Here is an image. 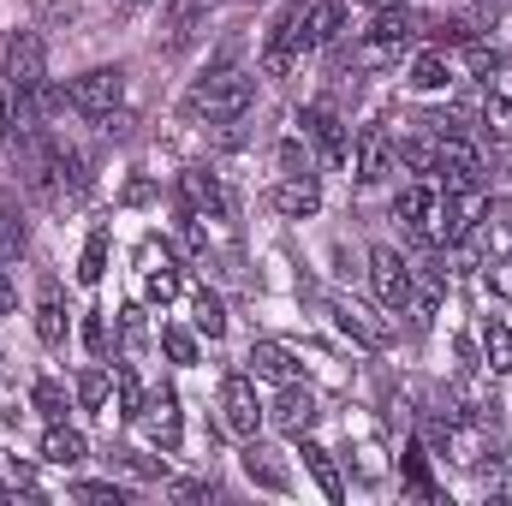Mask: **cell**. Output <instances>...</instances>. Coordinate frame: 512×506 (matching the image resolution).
<instances>
[{
  "instance_id": "obj_49",
  "label": "cell",
  "mask_w": 512,
  "mask_h": 506,
  "mask_svg": "<svg viewBox=\"0 0 512 506\" xmlns=\"http://www.w3.org/2000/svg\"><path fill=\"white\" fill-rule=\"evenodd\" d=\"M131 6H149V0H131Z\"/></svg>"
},
{
  "instance_id": "obj_44",
  "label": "cell",
  "mask_w": 512,
  "mask_h": 506,
  "mask_svg": "<svg viewBox=\"0 0 512 506\" xmlns=\"http://www.w3.org/2000/svg\"><path fill=\"white\" fill-rule=\"evenodd\" d=\"M489 221H495V227H507V233H512V203H507V197H501V203H489Z\"/></svg>"
},
{
  "instance_id": "obj_38",
  "label": "cell",
  "mask_w": 512,
  "mask_h": 506,
  "mask_svg": "<svg viewBox=\"0 0 512 506\" xmlns=\"http://www.w3.org/2000/svg\"><path fill=\"white\" fill-rule=\"evenodd\" d=\"M84 352L90 358H108V322H102V310L84 316Z\"/></svg>"
},
{
  "instance_id": "obj_21",
  "label": "cell",
  "mask_w": 512,
  "mask_h": 506,
  "mask_svg": "<svg viewBox=\"0 0 512 506\" xmlns=\"http://www.w3.org/2000/svg\"><path fill=\"white\" fill-rule=\"evenodd\" d=\"M340 18H346V12H340V0L310 6V12H304V48H310V54H316V48H328V42L340 36Z\"/></svg>"
},
{
  "instance_id": "obj_14",
  "label": "cell",
  "mask_w": 512,
  "mask_h": 506,
  "mask_svg": "<svg viewBox=\"0 0 512 506\" xmlns=\"http://www.w3.org/2000/svg\"><path fill=\"white\" fill-rule=\"evenodd\" d=\"M215 6H221V0H173V6H167V42H173V48H191V42L203 36V24H209Z\"/></svg>"
},
{
  "instance_id": "obj_10",
  "label": "cell",
  "mask_w": 512,
  "mask_h": 506,
  "mask_svg": "<svg viewBox=\"0 0 512 506\" xmlns=\"http://www.w3.org/2000/svg\"><path fill=\"white\" fill-rule=\"evenodd\" d=\"M221 423H227L233 435H245V441L262 429V405H256L251 376H227L221 381Z\"/></svg>"
},
{
  "instance_id": "obj_22",
  "label": "cell",
  "mask_w": 512,
  "mask_h": 506,
  "mask_svg": "<svg viewBox=\"0 0 512 506\" xmlns=\"http://www.w3.org/2000/svg\"><path fill=\"white\" fill-rule=\"evenodd\" d=\"M90 447H84V435L78 429H66V423H48V435H42V459L48 465H78Z\"/></svg>"
},
{
  "instance_id": "obj_1",
  "label": "cell",
  "mask_w": 512,
  "mask_h": 506,
  "mask_svg": "<svg viewBox=\"0 0 512 506\" xmlns=\"http://www.w3.org/2000/svg\"><path fill=\"white\" fill-rule=\"evenodd\" d=\"M6 96H12V126L42 131V96H48V54H42V36L18 30L6 42Z\"/></svg>"
},
{
  "instance_id": "obj_33",
  "label": "cell",
  "mask_w": 512,
  "mask_h": 506,
  "mask_svg": "<svg viewBox=\"0 0 512 506\" xmlns=\"http://www.w3.org/2000/svg\"><path fill=\"white\" fill-rule=\"evenodd\" d=\"M405 483H411L417 501H441L435 483H429V453H423V447H405Z\"/></svg>"
},
{
  "instance_id": "obj_12",
  "label": "cell",
  "mask_w": 512,
  "mask_h": 506,
  "mask_svg": "<svg viewBox=\"0 0 512 506\" xmlns=\"http://www.w3.org/2000/svg\"><path fill=\"white\" fill-rule=\"evenodd\" d=\"M286 221H304V215H316L322 209V185L310 179V173H286L280 185H274V197H268Z\"/></svg>"
},
{
  "instance_id": "obj_30",
  "label": "cell",
  "mask_w": 512,
  "mask_h": 506,
  "mask_svg": "<svg viewBox=\"0 0 512 506\" xmlns=\"http://www.w3.org/2000/svg\"><path fill=\"white\" fill-rule=\"evenodd\" d=\"M143 268H149V274H143L149 304H173V298H179V268H173L167 256H161V268H155V262H143Z\"/></svg>"
},
{
  "instance_id": "obj_23",
  "label": "cell",
  "mask_w": 512,
  "mask_h": 506,
  "mask_svg": "<svg viewBox=\"0 0 512 506\" xmlns=\"http://www.w3.org/2000/svg\"><path fill=\"white\" fill-rule=\"evenodd\" d=\"M245 471H251V483L274 489V495H286V489H292V477L274 465V453H268V447H256V435H251V447H245Z\"/></svg>"
},
{
  "instance_id": "obj_36",
  "label": "cell",
  "mask_w": 512,
  "mask_h": 506,
  "mask_svg": "<svg viewBox=\"0 0 512 506\" xmlns=\"http://www.w3.org/2000/svg\"><path fill=\"white\" fill-rule=\"evenodd\" d=\"M483 126L495 143H512V96H489L483 102Z\"/></svg>"
},
{
  "instance_id": "obj_47",
  "label": "cell",
  "mask_w": 512,
  "mask_h": 506,
  "mask_svg": "<svg viewBox=\"0 0 512 506\" xmlns=\"http://www.w3.org/2000/svg\"><path fill=\"white\" fill-rule=\"evenodd\" d=\"M370 6H405V0H370Z\"/></svg>"
},
{
  "instance_id": "obj_8",
  "label": "cell",
  "mask_w": 512,
  "mask_h": 506,
  "mask_svg": "<svg viewBox=\"0 0 512 506\" xmlns=\"http://www.w3.org/2000/svg\"><path fill=\"white\" fill-rule=\"evenodd\" d=\"M423 30H429V18H417V12H405V6H376L370 48H376V54H399V48H411Z\"/></svg>"
},
{
  "instance_id": "obj_26",
  "label": "cell",
  "mask_w": 512,
  "mask_h": 506,
  "mask_svg": "<svg viewBox=\"0 0 512 506\" xmlns=\"http://www.w3.org/2000/svg\"><path fill=\"white\" fill-rule=\"evenodd\" d=\"M429 203H435V185H423V179H417V185H405V191L393 197V215L417 233V227H423V215H429Z\"/></svg>"
},
{
  "instance_id": "obj_46",
  "label": "cell",
  "mask_w": 512,
  "mask_h": 506,
  "mask_svg": "<svg viewBox=\"0 0 512 506\" xmlns=\"http://www.w3.org/2000/svg\"><path fill=\"white\" fill-rule=\"evenodd\" d=\"M0 310H12V286H6V274H0Z\"/></svg>"
},
{
  "instance_id": "obj_6",
  "label": "cell",
  "mask_w": 512,
  "mask_h": 506,
  "mask_svg": "<svg viewBox=\"0 0 512 506\" xmlns=\"http://www.w3.org/2000/svg\"><path fill=\"white\" fill-rule=\"evenodd\" d=\"M352 173H358V185H382L387 173H393V161H399V149H393V137L387 126H364L358 131V143H352Z\"/></svg>"
},
{
  "instance_id": "obj_3",
  "label": "cell",
  "mask_w": 512,
  "mask_h": 506,
  "mask_svg": "<svg viewBox=\"0 0 512 506\" xmlns=\"http://www.w3.org/2000/svg\"><path fill=\"white\" fill-rule=\"evenodd\" d=\"M120 96H126V72H120V66H96V72L72 78V90H66V102H72L84 120H108V114H120Z\"/></svg>"
},
{
  "instance_id": "obj_39",
  "label": "cell",
  "mask_w": 512,
  "mask_h": 506,
  "mask_svg": "<svg viewBox=\"0 0 512 506\" xmlns=\"http://www.w3.org/2000/svg\"><path fill=\"white\" fill-rule=\"evenodd\" d=\"M489 292L495 298H512V256H495L489 262Z\"/></svg>"
},
{
  "instance_id": "obj_32",
  "label": "cell",
  "mask_w": 512,
  "mask_h": 506,
  "mask_svg": "<svg viewBox=\"0 0 512 506\" xmlns=\"http://www.w3.org/2000/svg\"><path fill=\"white\" fill-rule=\"evenodd\" d=\"M120 346H126V358H137V352L149 346V316H143V304H126V310H120Z\"/></svg>"
},
{
  "instance_id": "obj_5",
  "label": "cell",
  "mask_w": 512,
  "mask_h": 506,
  "mask_svg": "<svg viewBox=\"0 0 512 506\" xmlns=\"http://www.w3.org/2000/svg\"><path fill=\"white\" fill-rule=\"evenodd\" d=\"M298 54H310V48H304V6H286V12L274 18V30H268L262 72H268V78H286V72L298 66Z\"/></svg>"
},
{
  "instance_id": "obj_17",
  "label": "cell",
  "mask_w": 512,
  "mask_h": 506,
  "mask_svg": "<svg viewBox=\"0 0 512 506\" xmlns=\"http://www.w3.org/2000/svg\"><path fill=\"white\" fill-rule=\"evenodd\" d=\"M30 251V227H24V209L12 191H0V262H18Z\"/></svg>"
},
{
  "instance_id": "obj_19",
  "label": "cell",
  "mask_w": 512,
  "mask_h": 506,
  "mask_svg": "<svg viewBox=\"0 0 512 506\" xmlns=\"http://www.w3.org/2000/svg\"><path fill=\"white\" fill-rule=\"evenodd\" d=\"M245 364H251L262 381H280V387H286V381H298V358H292L286 346H274V340H256Z\"/></svg>"
},
{
  "instance_id": "obj_25",
  "label": "cell",
  "mask_w": 512,
  "mask_h": 506,
  "mask_svg": "<svg viewBox=\"0 0 512 506\" xmlns=\"http://www.w3.org/2000/svg\"><path fill=\"white\" fill-rule=\"evenodd\" d=\"M447 84H453V72H447V54L441 48H429V54L411 60V90H447Z\"/></svg>"
},
{
  "instance_id": "obj_37",
  "label": "cell",
  "mask_w": 512,
  "mask_h": 506,
  "mask_svg": "<svg viewBox=\"0 0 512 506\" xmlns=\"http://www.w3.org/2000/svg\"><path fill=\"white\" fill-rule=\"evenodd\" d=\"M161 352H167L173 364H197V340H191L185 328H161Z\"/></svg>"
},
{
  "instance_id": "obj_29",
  "label": "cell",
  "mask_w": 512,
  "mask_h": 506,
  "mask_svg": "<svg viewBox=\"0 0 512 506\" xmlns=\"http://www.w3.org/2000/svg\"><path fill=\"white\" fill-rule=\"evenodd\" d=\"M108 274V227H96L90 239H84V256H78V280L84 286H96Z\"/></svg>"
},
{
  "instance_id": "obj_42",
  "label": "cell",
  "mask_w": 512,
  "mask_h": 506,
  "mask_svg": "<svg viewBox=\"0 0 512 506\" xmlns=\"http://www.w3.org/2000/svg\"><path fill=\"white\" fill-rule=\"evenodd\" d=\"M173 495H179V501H203V495H215V483H179Z\"/></svg>"
},
{
  "instance_id": "obj_27",
  "label": "cell",
  "mask_w": 512,
  "mask_h": 506,
  "mask_svg": "<svg viewBox=\"0 0 512 506\" xmlns=\"http://www.w3.org/2000/svg\"><path fill=\"white\" fill-rule=\"evenodd\" d=\"M483 358H489L495 376H512V328H501L495 316L483 322Z\"/></svg>"
},
{
  "instance_id": "obj_35",
  "label": "cell",
  "mask_w": 512,
  "mask_h": 506,
  "mask_svg": "<svg viewBox=\"0 0 512 506\" xmlns=\"http://www.w3.org/2000/svg\"><path fill=\"white\" fill-rule=\"evenodd\" d=\"M78 405H84V411H102V405H108V370H102V364H90V370L78 376Z\"/></svg>"
},
{
  "instance_id": "obj_34",
  "label": "cell",
  "mask_w": 512,
  "mask_h": 506,
  "mask_svg": "<svg viewBox=\"0 0 512 506\" xmlns=\"http://www.w3.org/2000/svg\"><path fill=\"white\" fill-rule=\"evenodd\" d=\"M30 405H36V411H42V417H48V423H66V393H60V381H36V387H30Z\"/></svg>"
},
{
  "instance_id": "obj_13",
  "label": "cell",
  "mask_w": 512,
  "mask_h": 506,
  "mask_svg": "<svg viewBox=\"0 0 512 506\" xmlns=\"http://www.w3.org/2000/svg\"><path fill=\"white\" fill-rule=\"evenodd\" d=\"M304 131L316 137V149H322V161H346L352 155V143H346V126H340V114L328 108V102H316V108H304Z\"/></svg>"
},
{
  "instance_id": "obj_18",
  "label": "cell",
  "mask_w": 512,
  "mask_h": 506,
  "mask_svg": "<svg viewBox=\"0 0 512 506\" xmlns=\"http://www.w3.org/2000/svg\"><path fill=\"white\" fill-rule=\"evenodd\" d=\"M334 322H340V328H346V334H352L358 346H370V352H382L387 340H393L382 322H376V316L364 310V304H334Z\"/></svg>"
},
{
  "instance_id": "obj_7",
  "label": "cell",
  "mask_w": 512,
  "mask_h": 506,
  "mask_svg": "<svg viewBox=\"0 0 512 506\" xmlns=\"http://www.w3.org/2000/svg\"><path fill=\"white\" fill-rule=\"evenodd\" d=\"M370 280H376V298L387 310H411V268L393 245H376L370 251Z\"/></svg>"
},
{
  "instance_id": "obj_16",
  "label": "cell",
  "mask_w": 512,
  "mask_h": 506,
  "mask_svg": "<svg viewBox=\"0 0 512 506\" xmlns=\"http://www.w3.org/2000/svg\"><path fill=\"white\" fill-rule=\"evenodd\" d=\"M36 340L42 346H60L66 340V304H60V286L42 274V286H36Z\"/></svg>"
},
{
  "instance_id": "obj_43",
  "label": "cell",
  "mask_w": 512,
  "mask_h": 506,
  "mask_svg": "<svg viewBox=\"0 0 512 506\" xmlns=\"http://www.w3.org/2000/svg\"><path fill=\"white\" fill-rule=\"evenodd\" d=\"M149 197H155V185H149V179H131V185H126V203H149Z\"/></svg>"
},
{
  "instance_id": "obj_20",
  "label": "cell",
  "mask_w": 512,
  "mask_h": 506,
  "mask_svg": "<svg viewBox=\"0 0 512 506\" xmlns=\"http://www.w3.org/2000/svg\"><path fill=\"white\" fill-rule=\"evenodd\" d=\"M459 48H465V72H471V78H501V72H507V48H501V42L465 36Z\"/></svg>"
},
{
  "instance_id": "obj_4",
  "label": "cell",
  "mask_w": 512,
  "mask_h": 506,
  "mask_svg": "<svg viewBox=\"0 0 512 506\" xmlns=\"http://www.w3.org/2000/svg\"><path fill=\"white\" fill-rule=\"evenodd\" d=\"M435 185L441 191H477V179H483V161H477V149L465 143V131H453V137H435Z\"/></svg>"
},
{
  "instance_id": "obj_45",
  "label": "cell",
  "mask_w": 512,
  "mask_h": 506,
  "mask_svg": "<svg viewBox=\"0 0 512 506\" xmlns=\"http://www.w3.org/2000/svg\"><path fill=\"white\" fill-rule=\"evenodd\" d=\"M12 137V96H0V143Z\"/></svg>"
},
{
  "instance_id": "obj_2",
  "label": "cell",
  "mask_w": 512,
  "mask_h": 506,
  "mask_svg": "<svg viewBox=\"0 0 512 506\" xmlns=\"http://www.w3.org/2000/svg\"><path fill=\"white\" fill-rule=\"evenodd\" d=\"M256 102V84L245 78V72H209L191 96H185V108L197 114V120H209V126H233V120H245Z\"/></svg>"
},
{
  "instance_id": "obj_40",
  "label": "cell",
  "mask_w": 512,
  "mask_h": 506,
  "mask_svg": "<svg viewBox=\"0 0 512 506\" xmlns=\"http://www.w3.org/2000/svg\"><path fill=\"white\" fill-rule=\"evenodd\" d=\"M72 501H108V506H120V489H114V483H78V489H72Z\"/></svg>"
},
{
  "instance_id": "obj_48",
  "label": "cell",
  "mask_w": 512,
  "mask_h": 506,
  "mask_svg": "<svg viewBox=\"0 0 512 506\" xmlns=\"http://www.w3.org/2000/svg\"><path fill=\"white\" fill-rule=\"evenodd\" d=\"M0 501H12V489H6V483H0Z\"/></svg>"
},
{
  "instance_id": "obj_15",
  "label": "cell",
  "mask_w": 512,
  "mask_h": 506,
  "mask_svg": "<svg viewBox=\"0 0 512 506\" xmlns=\"http://www.w3.org/2000/svg\"><path fill=\"white\" fill-rule=\"evenodd\" d=\"M274 423H280L286 435H304V429L316 423V393H310V387H298V381H286V387H280V399H274Z\"/></svg>"
},
{
  "instance_id": "obj_24",
  "label": "cell",
  "mask_w": 512,
  "mask_h": 506,
  "mask_svg": "<svg viewBox=\"0 0 512 506\" xmlns=\"http://www.w3.org/2000/svg\"><path fill=\"white\" fill-rule=\"evenodd\" d=\"M298 459H304V471H310V477L322 483V495H328V501H346V483H340L334 459H328V453H322L316 441H304V453H298Z\"/></svg>"
},
{
  "instance_id": "obj_31",
  "label": "cell",
  "mask_w": 512,
  "mask_h": 506,
  "mask_svg": "<svg viewBox=\"0 0 512 506\" xmlns=\"http://www.w3.org/2000/svg\"><path fill=\"white\" fill-rule=\"evenodd\" d=\"M191 310H197V328L209 334V340H221L227 334V304L209 292V286H197V298H191Z\"/></svg>"
},
{
  "instance_id": "obj_9",
  "label": "cell",
  "mask_w": 512,
  "mask_h": 506,
  "mask_svg": "<svg viewBox=\"0 0 512 506\" xmlns=\"http://www.w3.org/2000/svg\"><path fill=\"white\" fill-rule=\"evenodd\" d=\"M179 191H185V209H191L197 221H233V203H227V191L215 185V173L185 167V173H179Z\"/></svg>"
},
{
  "instance_id": "obj_11",
  "label": "cell",
  "mask_w": 512,
  "mask_h": 506,
  "mask_svg": "<svg viewBox=\"0 0 512 506\" xmlns=\"http://www.w3.org/2000/svg\"><path fill=\"white\" fill-rule=\"evenodd\" d=\"M137 423L149 429L155 447L173 453V447H179V393H173V387H155V393L143 399V417H137Z\"/></svg>"
},
{
  "instance_id": "obj_41",
  "label": "cell",
  "mask_w": 512,
  "mask_h": 506,
  "mask_svg": "<svg viewBox=\"0 0 512 506\" xmlns=\"http://www.w3.org/2000/svg\"><path fill=\"white\" fill-rule=\"evenodd\" d=\"M114 459H126L137 477H161V465H155V459H143V453H114Z\"/></svg>"
},
{
  "instance_id": "obj_28",
  "label": "cell",
  "mask_w": 512,
  "mask_h": 506,
  "mask_svg": "<svg viewBox=\"0 0 512 506\" xmlns=\"http://www.w3.org/2000/svg\"><path fill=\"white\" fill-rule=\"evenodd\" d=\"M114 393H120V411H114V417H120V423H137L149 393L137 387V370H131V364H120V370H114Z\"/></svg>"
}]
</instances>
